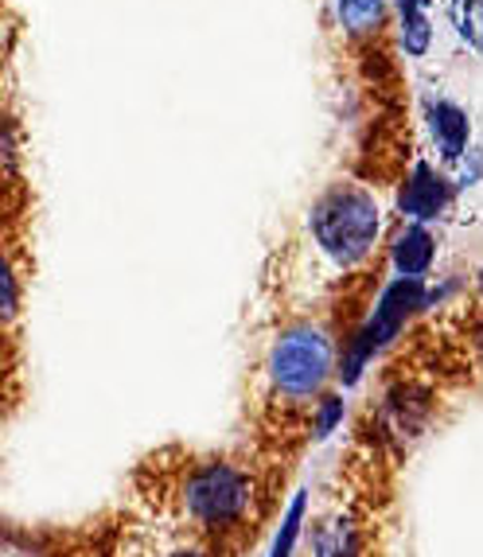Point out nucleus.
<instances>
[{
  "label": "nucleus",
  "instance_id": "obj_7",
  "mask_svg": "<svg viewBox=\"0 0 483 557\" xmlns=\"http://www.w3.org/2000/svg\"><path fill=\"white\" fill-rule=\"evenodd\" d=\"M429 129L437 137L448 160H460L468 149V113L453 102H433L429 106Z\"/></svg>",
  "mask_w": 483,
  "mask_h": 557
},
{
  "label": "nucleus",
  "instance_id": "obj_1",
  "mask_svg": "<svg viewBox=\"0 0 483 557\" xmlns=\"http://www.w3.org/2000/svg\"><path fill=\"white\" fill-rule=\"evenodd\" d=\"M308 231H312L317 246L335 265L351 270V265H359L374 250V242H379L382 231V211L371 191L339 184L327 196L317 199V207L308 214Z\"/></svg>",
  "mask_w": 483,
  "mask_h": 557
},
{
  "label": "nucleus",
  "instance_id": "obj_12",
  "mask_svg": "<svg viewBox=\"0 0 483 557\" xmlns=\"http://www.w3.org/2000/svg\"><path fill=\"white\" fill-rule=\"evenodd\" d=\"M317 557H359V539L347 522H327L317 534Z\"/></svg>",
  "mask_w": 483,
  "mask_h": 557
},
{
  "label": "nucleus",
  "instance_id": "obj_11",
  "mask_svg": "<svg viewBox=\"0 0 483 557\" xmlns=\"http://www.w3.org/2000/svg\"><path fill=\"white\" fill-rule=\"evenodd\" d=\"M344 413H347V401L344 394H320L317 401H312V437L317 441H327L335 433V429L344 425Z\"/></svg>",
  "mask_w": 483,
  "mask_h": 557
},
{
  "label": "nucleus",
  "instance_id": "obj_3",
  "mask_svg": "<svg viewBox=\"0 0 483 557\" xmlns=\"http://www.w3.org/2000/svg\"><path fill=\"white\" fill-rule=\"evenodd\" d=\"M429 305L425 281L418 277H394L391 285L382 288V297L374 300V312L362 320V327L351 335L335 359V379L344 386H355L362 379V371L374 362V355H382L386 347L401 335V327L409 324L413 312Z\"/></svg>",
  "mask_w": 483,
  "mask_h": 557
},
{
  "label": "nucleus",
  "instance_id": "obj_16",
  "mask_svg": "<svg viewBox=\"0 0 483 557\" xmlns=\"http://www.w3.org/2000/svg\"><path fill=\"white\" fill-rule=\"evenodd\" d=\"M480 297H483V270H480Z\"/></svg>",
  "mask_w": 483,
  "mask_h": 557
},
{
  "label": "nucleus",
  "instance_id": "obj_6",
  "mask_svg": "<svg viewBox=\"0 0 483 557\" xmlns=\"http://www.w3.org/2000/svg\"><path fill=\"white\" fill-rule=\"evenodd\" d=\"M391 261H394V270H398V277L425 281V273L433 270V261H437V242H433V234L421 223H409L406 231L394 238Z\"/></svg>",
  "mask_w": 483,
  "mask_h": 557
},
{
  "label": "nucleus",
  "instance_id": "obj_10",
  "mask_svg": "<svg viewBox=\"0 0 483 557\" xmlns=\"http://www.w3.org/2000/svg\"><path fill=\"white\" fill-rule=\"evenodd\" d=\"M335 12H339V24H344L351 36H367L382 24V0H335Z\"/></svg>",
  "mask_w": 483,
  "mask_h": 557
},
{
  "label": "nucleus",
  "instance_id": "obj_14",
  "mask_svg": "<svg viewBox=\"0 0 483 557\" xmlns=\"http://www.w3.org/2000/svg\"><path fill=\"white\" fill-rule=\"evenodd\" d=\"M16 312H20V277L12 270L9 253L0 250V324L12 320Z\"/></svg>",
  "mask_w": 483,
  "mask_h": 557
},
{
  "label": "nucleus",
  "instance_id": "obj_5",
  "mask_svg": "<svg viewBox=\"0 0 483 557\" xmlns=\"http://www.w3.org/2000/svg\"><path fill=\"white\" fill-rule=\"evenodd\" d=\"M448 199H453V184H448L433 164L418 160L413 172H409L406 187H401L398 207L406 219H413V223H429V219H437V214L445 211Z\"/></svg>",
  "mask_w": 483,
  "mask_h": 557
},
{
  "label": "nucleus",
  "instance_id": "obj_15",
  "mask_svg": "<svg viewBox=\"0 0 483 557\" xmlns=\"http://www.w3.org/2000/svg\"><path fill=\"white\" fill-rule=\"evenodd\" d=\"M164 557H211L207 549H199V546H176V549H168Z\"/></svg>",
  "mask_w": 483,
  "mask_h": 557
},
{
  "label": "nucleus",
  "instance_id": "obj_13",
  "mask_svg": "<svg viewBox=\"0 0 483 557\" xmlns=\"http://www.w3.org/2000/svg\"><path fill=\"white\" fill-rule=\"evenodd\" d=\"M453 24L465 44L483 51V0H453Z\"/></svg>",
  "mask_w": 483,
  "mask_h": 557
},
{
  "label": "nucleus",
  "instance_id": "obj_9",
  "mask_svg": "<svg viewBox=\"0 0 483 557\" xmlns=\"http://www.w3.org/2000/svg\"><path fill=\"white\" fill-rule=\"evenodd\" d=\"M429 4L433 0H398L401 12V47L409 55H425L429 39H433V24H429Z\"/></svg>",
  "mask_w": 483,
  "mask_h": 557
},
{
  "label": "nucleus",
  "instance_id": "obj_4",
  "mask_svg": "<svg viewBox=\"0 0 483 557\" xmlns=\"http://www.w3.org/2000/svg\"><path fill=\"white\" fill-rule=\"evenodd\" d=\"M273 391L285 401H312L335 374V344L317 324H293L273 339L265 359Z\"/></svg>",
  "mask_w": 483,
  "mask_h": 557
},
{
  "label": "nucleus",
  "instance_id": "obj_2",
  "mask_svg": "<svg viewBox=\"0 0 483 557\" xmlns=\"http://www.w3.org/2000/svg\"><path fill=\"white\" fill-rule=\"evenodd\" d=\"M179 507L199 530L226 534L242 527L253 507V480L234 460H199L179 483Z\"/></svg>",
  "mask_w": 483,
  "mask_h": 557
},
{
  "label": "nucleus",
  "instance_id": "obj_8",
  "mask_svg": "<svg viewBox=\"0 0 483 557\" xmlns=\"http://www.w3.org/2000/svg\"><path fill=\"white\" fill-rule=\"evenodd\" d=\"M305 522H308V492H297L288 499L285 515H281V527L270 542V554L265 557H293L300 546V534H305Z\"/></svg>",
  "mask_w": 483,
  "mask_h": 557
}]
</instances>
